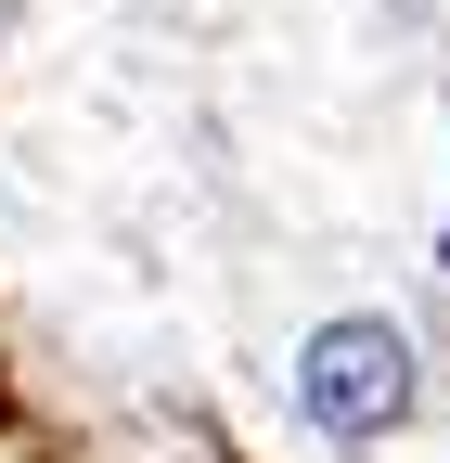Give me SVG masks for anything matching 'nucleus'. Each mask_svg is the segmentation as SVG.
<instances>
[{"mask_svg":"<svg viewBox=\"0 0 450 463\" xmlns=\"http://www.w3.org/2000/svg\"><path fill=\"white\" fill-rule=\"evenodd\" d=\"M412 399H425V361H412V335L373 322V309L322 322V335L296 347V412H309L322 438H348V450H373L386 425H412Z\"/></svg>","mask_w":450,"mask_h":463,"instance_id":"nucleus-1","label":"nucleus"}]
</instances>
